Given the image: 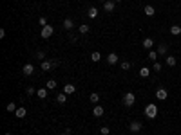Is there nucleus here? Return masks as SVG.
<instances>
[{
    "label": "nucleus",
    "mask_w": 181,
    "mask_h": 135,
    "mask_svg": "<svg viewBox=\"0 0 181 135\" xmlns=\"http://www.w3.org/2000/svg\"><path fill=\"white\" fill-rule=\"evenodd\" d=\"M158 112H159V110H158V106L154 105V103H150V105L145 106V115L149 117V119H156V117H158Z\"/></svg>",
    "instance_id": "nucleus-1"
},
{
    "label": "nucleus",
    "mask_w": 181,
    "mask_h": 135,
    "mask_svg": "<svg viewBox=\"0 0 181 135\" xmlns=\"http://www.w3.org/2000/svg\"><path fill=\"white\" fill-rule=\"evenodd\" d=\"M58 65V61L56 59H44L42 61V65H40V69H42L44 72H49V70H53L55 67Z\"/></svg>",
    "instance_id": "nucleus-2"
},
{
    "label": "nucleus",
    "mask_w": 181,
    "mask_h": 135,
    "mask_svg": "<svg viewBox=\"0 0 181 135\" xmlns=\"http://www.w3.org/2000/svg\"><path fill=\"white\" fill-rule=\"evenodd\" d=\"M53 32H55L53 25H45V27H42V31H40V36H42L44 40H47V38L53 36Z\"/></svg>",
    "instance_id": "nucleus-3"
},
{
    "label": "nucleus",
    "mask_w": 181,
    "mask_h": 135,
    "mask_svg": "<svg viewBox=\"0 0 181 135\" xmlns=\"http://www.w3.org/2000/svg\"><path fill=\"white\" fill-rule=\"evenodd\" d=\"M134 101H136V96H134L132 92H127L125 96H123V105H125V106H132Z\"/></svg>",
    "instance_id": "nucleus-4"
},
{
    "label": "nucleus",
    "mask_w": 181,
    "mask_h": 135,
    "mask_svg": "<svg viewBox=\"0 0 181 135\" xmlns=\"http://www.w3.org/2000/svg\"><path fill=\"white\" fill-rule=\"evenodd\" d=\"M141 128H143V124L139 123V121H132V123L129 124V130H130L132 133H138V132H141Z\"/></svg>",
    "instance_id": "nucleus-5"
},
{
    "label": "nucleus",
    "mask_w": 181,
    "mask_h": 135,
    "mask_svg": "<svg viewBox=\"0 0 181 135\" xmlns=\"http://www.w3.org/2000/svg\"><path fill=\"white\" fill-rule=\"evenodd\" d=\"M114 7H116V2H114V0H107V2H103V9H105L107 13H112V11H114Z\"/></svg>",
    "instance_id": "nucleus-6"
},
{
    "label": "nucleus",
    "mask_w": 181,
    "mask_h": 135,
    "mask_svg": "<svg viewBox=\"0 0 181 135\" xmlns=\"http://www.w3.org/2000/svg\"><path fill=\"white\" fill-rule=\"evenodd\" d=\"M156 97H158L159 101H165L167 97H169V92H167L165 88H158V90H156Z\"/></svg>",
    "instance_id": "nucleus-7"
},
{
    "label": "nucleus",
    "mask_w": 181,
    "mask_h": 135,
    "mask_svg": "<svg viewBox=\"0 0 181 135\" xmlns=\"http://www.w3.org/2000/svg\"><path fill=\"white\" fill-rule=\"evenodd\" d=\"M107 63H109V65H116V63H118V54H116V52L107 54Z\"/></svg>",
    "instance_id": "nucleus-8"
},
{
    "label": "nucleus",
    "mask_w": 181,
    "mask_h": 135,
    "mask_svg": "<svg viewBox=\"0 0 181 135\" xmlns=\"http://www.w3.org/2000/svg\"><path fill=\"white\" fill-rule=\"evenodd\" d=\"M22 72H24V76H31V74L35 72V67H33L31 63H25L24 69H22Z\"/></svg>",
    "instance_id": "nucleus-9"
},
{
    "label": "nucleus",
    "mask_w": 181,
    "mask_h": 135,
    "mask_svg": "<svg viewBox=\"0 0 181 135\" xmlns=\"http://www.w3.org/2000/svg\"><path fill=\"white\" fill-rule=\"evenodd\" d=\"M64 92L67 94V96H71V94H74V92H76V86L72 85V83H67V85L64 86Z\"/></svg>",
    "instance_id": "nucleus-10"
},
{
    "label": "nucleus",
    "mask_w": 181,
    "mask_h": 135,
    "mask_svg": "<svg viewBox=\"0 0 181 135\" xmlns=\"http://www.w3.org/2000/svg\"><path fill=\"white\" fill-rule=\"evenodd\" d=\"M103 112H105V110H103V108L100 106V105H96L94 108H92V115H94V117H102V115H103Z\"/></svg>",
    "instance_id": "nucleus-11"
},
{
    "label": "nucleus",
    "mask_w": 181,
    "mask_h": 135,
    "mask_svg": "<svg viewBox=\"0 0 181 135\" xmlns=\"http://www.w3.org/2000/svg\"><path fill=\"white\" fill-rule=\"evenodd\" d=\"M72 27H74V22H72L71 18H65V20H64V29H65V31H71Z\"/></svg>",
    "instance_id": "nucleus-12"
},
{
    "label": "nucleus",
    "mask_w": 181,
    "mask_h": 135,
    "mask_svg": "<svg viewBox=\"0 0 181 135\" xmlns=\"http://www.w3.org/2000/svg\"><path fill=\"white\" fill-rule=\"evenodd\" d=\"M170 34L172 36H179L181 34V25H170Z\"/></svg>",
    "instance_id": "nucleus-13"
},
{
    "label": "nucleus",
    "mask_w": 181,
    "mask_h": 135,
    "mask_svg": "<svg viewBox=\"0 0 181 135\" xmlns=\"http://www.w3.org/2000/svg\"><path fill=\"white\" fill-rule=\"evenodd\" d=\"M165 63H167V65H169V67H176V63H178V59H176V58H174V56H172V54H170V56H167V59H165Z\"/></svg>",
    "instance_id": "nucleus-14"
},
{
    "label": "nucleus",
    "mask_w": 181,
    "mask_h": 135,
    "mask_svg": "<svg viewBox=\"0 0 181 135\" xmlns=\"http://www.w3.org/2000/svg\"><path fill=\"white\" fill-rule=\"evenodd\" d=\"M169 52V45L167 43H159L158 45V54H167Z\"/></svg>",
    "instance_id": "nucleus-15"
},
{
    "label": "nucleus",
    "mask_w": 181,
    "mask_h": 135,
    "mask_svg": "<svg viewBox=\"0 0 181 135\" xmlns=\"http://www.w3.org/2000/svg\"><path fill=\"white\" fill-rule=\"evenodd\" d=\"M143 11H145V15H147V16H154V15H156V9H154L152 5H145V9H143Z\"/></svg>",
    "instance_id": "nucleus-16"
},
{
    "label": "nucleus",
    "mask_w": 181,
    "mask_h": 135,
    "mask_svg": "<svg viewBox=\"0 0 181 135\" xmlns=\"http://www.w3.org/2000/svg\"><path fill=\"white\" fill-rule=\"evenodd\" d=\"M56 101H58L60 105H64L65 101H67V94H65V92H60L58 96H56Z\"/></svg>",
    "instance_id": "nucleus-17"
},
{
    "label": "nucleus",
    "mask_w": 181,
    "mask_h": 135,
    "mask_svg": "<svg viewBox=\"0 0 181 135\" xmlns=\"http://www.w3.org/2000/svg\"><path fill=\"white\" fill-rule=\"evenodd\" d=\"M89 99H91V103H92V105H98V101H100V94H98V92H92L91 96H89Z\"/></svg>",
    "instance_id": "nucleus-18"
},
{
    "label": "nucleus",
    "mask_w": 181,
    "mask_h": 135,
    "mask_svg": "<svg viewBox=\"0 0 181 135\" xmlns=\"http://www.w3.org/2000/svg\"><path fill=\"white\" fill-rule=\"evenodd\" d=\"M91 59H92V61H94V63H98V61H100V59H102V54H100L98 51H94V52H91Z\"/></svg>",
    "instance_id": "nucleus-19"
},
{
    "label": "nucleus",
    "mask_w": 181,
    "mask_h": 135,
    "mask_svg": "<svg viewBox=\"0 0 181 135\" xmlns=\"http://www.w3.org/2000/svg\"><path fill=\"white\" fill-rule=\"evenodd\" d=\"M139 76H141V78H149V76H150V69L141 67V69H139Z\"/></svg>",
    "instance_id": "nucleus-20"
},
{
    "label": "nucleus",
    "mask_w": 181,
    "mask_h": 135,
    "mask_svg": "<svg viewBox=\"0 0 181 135\" xmlns=\"http://www.w3.org/2000/svg\"><path fill=\"white\" fill-rule=\"evenodd\" d=\"M15 113H16V117H18V119H22V117H25V113H27V112H25V108H24V106H20V108H16V112H15Z\"/></svg>",
    "instance_id": "nucleus-21"
},
{
    "label": "nucleus",
    "mask_w": 181,
    "mask_h": 135,
    "mask_svg": "<svg viewBox=\"0 0 181 135\" xmlns=\"http://www.w3.org/2000/svg\"><path fill=\"white\" fill-rule=\"evenodd\" d=\"M36 96L40 99H45V97H47V88H38L36 90Z\"/></svg>",
    "instance_id": "nucleus-22"
},
{
    "label": "nucleus",
    "mask_w": 181,
    "mask_h": 135,
    "mask_svg": "<svg viewBox=\"0 0 181 135\" xmlns=\"http://www.w3.org/2000/svg\"><path fill=\"white\" fill-rule=\"evenodd\" d=\"M152 45H154V40L152 38H145L143 40V47H145V49H152Z\"/></svg>",
    "instance_id": "nucleus-23"
},
{
    "label": "nucleus",
    "mask_w": 181,
    "mask_h": 135,
    "mask_svg": "<svg viewBox=\"0 0 181 135\" xmlns=\"http://www.w3.org/2000/svg\"><path fill=\"white\" fill-rule=\"evenodd\" d=\"M45 88H47V90H55L56 88V81L55 79H49L47 83H45Z\"/></svg>",
    "instance_id": "nucleus-24"
},
{
    "label": "nucleus",
    "mask_w": 181,
    "mask_h": 135,
    "mask_svg": "<svg viewBox=\"0 0 181 135\" xmlns=\"http://www.w3.org/2000/svg\"><path fill=\"white\" fill-rule=\"evenodd\" d=\"M78 31H80V34H87V32L91 31V27L83 24V25H80V27H78Z\"/></svg>",
    "instance_id": "nucleus-25"
},
{
    "label": "nucleus",
    "mask_w": 181,
    "mask_h": 135,
    "mask_svg": "<svg viewBox=\"0 0 181 135\" xmlns=\"http://www.w3.org/2000/svg\"><path fill=\"white\" fill-rule=\"evenodd\" d=\"M87 15H89V18H96V16H98V9H96V7H89Z\"/></svg>",
    "instance_id": "nucleus-26"
},
{
    "label": "nucleus",
    "mask_w": 181,
    "mask_h": 135,
    "mask_svg": "<svg viewBox=\"0 0 181 135\" xmlns=\"http://www.w3.org/2000/svg\"><path fill=\"white\" fill-rule=\"evenodd\" d=\"M159 56V54H158V51H149V59H150V61H156V58Z\"/></svg>",
    "instance_id": "nucleus-27"
},
{
    "label": "nucleus",
    "mask_w": 181,
    "mask_h": 135,
    "mask_svg": "<svg viewBox=\"0 0 181 135\" xmlns=\"http://www.w3.org/2000/svg\"><path fill=\"white\" fill-rule=\"evenodd\" d=\"M5 110H8V112H16V105H15V103L11 101V103H8V106H5Z\"/></svg>",
    "instance_id": "nucleus-28"
},
{
    "label": "nucleus",
    "mask_w": 181,
    "mask_h": 135,
    "mask_svg": "<svg viewBox=\"0 0 181 135\" xmlns=\"http://www.w3.org/2000/svg\"><path fill=\"white\" fill-rule=\"evenodd\" d=\"M100 133H102V135H109L111 133V128L109 126H102V128H100Z\"/></svg>",
    "instance_id": "nucleus-29"
},
{
    "label": "nucleus",
    "mask_w": 181,
    "mask_h": 135,
    "mask_svg": "<svg viewBox=\"0 0 181 135\" xmlns=\"http://www.w3.org/2000/svg\"><path fill=\"white\" fill-rule=\"evenodd\" d=\"M38 24H40V27H45V25H47V18H45V16H40V18H38Z\"/></svg>",
    "instance_id": "nucleus-30"
},
{
    "label": "nucleus",
    "mask_w": 181,
    "mask_h": 135,
    "mask_svg": "<svg viewBox=\"0 0 181 135\" xmlns=\"http://www.w3.org/2000/svg\"><path fill=\"white\" fill-rule=\"evenodd\" d=\"M163 67H161V63H158V61H154V65H152V70H156V72H159Z\"/></svg>",
    "instance_id": "nucleus-31"
},
{
    "label": "nucleus",
    "mask_w": 181,
    "mask_h": 135,
    "mask_svg": "<svg viewBox=\"0 0 181 135\" xmlns=\"http://www.w3.org/2000/svg\"><path fill=\"white\" fill-rule=\"evenodd\" d=\"M120 67H122L123 70H129V69H130V63H129V61H122V63H120Z\"/></svg>",
    "instance_id": "nucleus-32"
},
{
    "label": "nucleus",
    "mask_w": 181,
    "mask_h": 135,
    "mask_svg": "<svg viewBox=\"0 0 181 135\" xmlns=\"http://www.w3.org/2000/svg\"><path fill=\"white\" fill-rule=\"evenodd\" d=\"M36 58H38V59H42V61H44V58H45V54H44L42 51H40V52H36Z\"/></svg>",
    "instance_id": "nucleus-33"
},
{
    "label": "nucleus",
    "mask_w": 181,
    "mask_h": 135,
    "mask_svg": "<svg viewBox=\"0 0 181 135\" xmlns=\"http://www.w3.org/2000/svg\"><path fill=\"white\" fill-rule=\"evenodd\" d=\"M36 90L35 88H33V86H27V96H33V94H35Z\"/></svg>",
    "instance_id": "nucleus-34"
},
{
    "label": "nucleus",
    "mask_w": 181,
    "mask_h": 135,
    "mask_svg": "<svg viewBox=\"0 0 181 135\" xmlns=\"http://www.w3.org/2000/svg\"><path fill=\"white\" fill-rule=\"evenodd\" d=\"M62 135H71V128H67V130H65V132H64Z\"/></svg>",
    "instance_id": "nucleus-35"
},
{
    "label": "nucleus",
    "mask_w": 181,
    "mask_h": 135,
    "mask_svg": "<svg viewBox=\"0 0 181 135\" xmlns=\"http://www.w3.org/2000/svg\"><path fill=\"white\" fill-rule=\"evenodd\" d=\"M4 135H11V133H9V132H8V133H4Z\"/></svg>",
    "instance_id": "nucleus-36"
},
{
    "label": "nucleus",
    "mask_w": 181,
    "mask_h": 135,
    "mask_svg": "<svg viewBox=\"0 0 181 135\" xmlns=\"http://www.w3.org/2000/svg\"><path fill=\"white\" fill-rule=\"evenodd\" d=\"M114 2H122V0H114Z\"/></svg>",
    "instance_id": "nucleus-37"
},
{
    "label": "nucleus",
    "mask_w": 181,
    "mask_h": 135,
    "mask_svg": "<svg viewBox=\"0 0 181 135\" xmlns=\"http://www.w3.org/2000/svg\"><path fill=\"white\" fill-rule=\"evenodd\" d=\"M102 2H107V0H102Z\"/></svg>",
    "instance_id": "nucleus-38"
}]
</instances>
